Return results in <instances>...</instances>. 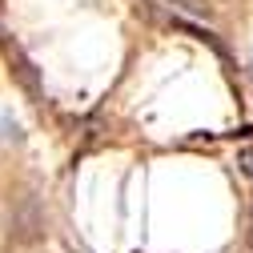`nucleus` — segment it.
<instances>
[{"instance_id": "obj_1", "label": "nucleus", "mask_w": 253, "mask_h": 253, "mask_svg": "<svg viewBox=\"0 0 253 253\" xmlns=\"http://www.w3.org/2000/svg\"><path fill=\"white\" fill-rule=\"evenodd\" d=\"M169 4H173L177 12H185V16H201V20L213 12V8H209V0H169Z\"/></svg>"}, {"instance_id": "obj_2", "label": "nucleus", "mask_w": 253, "mask_h": 253, "mask_svg": "<svg viewBox=\"0 0 253 253\" xmlns=\"http://www.w3.org/2000/svg\"><path fill=\"white\" fill-rule=\"evenodd\" d=\"M241 165H245V173L253 177V149H245V153H241Z\"/></svg>"}, {"instance_id": "obj_3", "label": "nucleus", "mask_w": 253, "mask_h": 253, "mask_svg": "<svg viewBox=\"0 0 253 253\" xmlns=\"http://www.w3.org/2000/svg\"><path fill=\"white\" fill-rule=\"evenodd\" d=\"M249 245H253V205H249Z\"/></svg>"}]
</instances>
